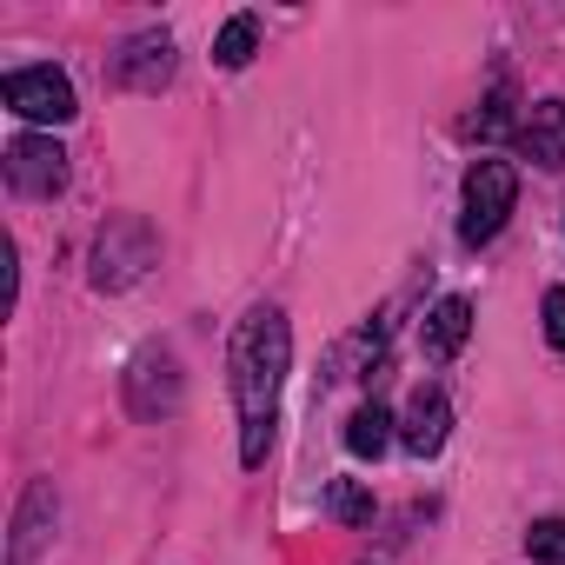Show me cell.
Instances as JSON below:
<instances>
[{"label": "cell", "instance_id": "obj_1", "mask_svg": "<svg viewBox=\"0 0 565 565\" xmlns=\"http://www.w3.org/2000/svg\"><path fill=\"white\" fill-rule=\"evenodd\" d=\"M294 366V327L279 307H253L233 333V399H239V459L259 466L279 419V386Z\"/></svg>", "mask_w": 565, "mask_h": 565}, {"label": "cell", "instance_id": "obj_2", "mask_svg": "<svg viewBox=\"0 0 565 565\" xmlns=\"http://www.w3.org/2000/svg\"><path fill=\"white\" fill-rule=\"evenodd\" d=\"M153 259H160L153 226H147L140 213H114V220L100 226V239H94V287H100V294H120V287H134Z\"/></svg>", "mask_w": 565, "mask_h": 565}, {"label": "cell", "instance_id": "obj_3", "mask_svg": "<svg viewBox=\"0 0 565 565\" xmlns=\"http://www.w3.org/2000/svg\"><path fill=\"white\" fill-rule=\"evenodd\" d=\"M512 200H519V173H512L505 160H472V173H466V220H459V239H466V246H486V239L505 226Z\"/></svg>", "mask_w": 565, "mask_h": 565}, {"label": "cell", "instance_id": "obj_4", "mask_svg": "<svg viewBox=\"0 0 565 565\" xmlns=\"http://www.w3.org/2000/svg\"><path fill=\"white\" fill-rule=\"evenodd\" d=\"M0 100H8L21 120H47V127H61V120L81 114V107H74V87H67L61 67H14L8 81H0Z\"/></svg>", "mask_w": 565, "mask_h": 565}, {"label": "cell", "instance_id": "obj_5", "mask_svg": "<svg viewBox=\"0 0 565 565\" xmlns=\"http://www.w3.org/2000/svg\"><path fill=\"white\" fill-rule=\"evenodd\" d=\"M8 180H14V193H28V200H54V193L67 186V153H61V140H47V134L8 140Z\"/></svg>", "mask_w": 565, "mask_h": 565}, {"label": "cell", "instance_id": "obj_6", "mask_svg": "<svg viewBox=\"0 0 565 565\" xmlns=\"http://www.w3.org/2000/svg\"><path fill=\"white\" fill-rule=\"evenodd\" d=\"M127 399H134L140 419L173 413V406H180V360H173V353H140L134 373H127Z\"/></svg>", "mask_w": 565, "mask_h": 565}, {"label": "cell", "instance_id": "obj_7", "mask_svg": "<svg viewBox=\"0 0 565 565\" xmlns=\"http://www.w3.org/2000/svg\"><path fill=\"white\" fill-rule=\"evenodd\" d=\"M167 74H173V41L167 34H134L120 47V61H114V81L134 87V94H160Z\"/></svg>", "mask_w": 565, "mask_h": 565}, {"label": "cell", "instance_id": "obj_8", "mask_svg": "<svg viewBox=\"0 0 565 565\" xmlns=\"http://www.w3.org/2000/svg\"><path fill=\"white\" fill-rule=\"evenodd\" d=\"M446 426H452L446 393H439V386H419V393H413V406H406L399 439H406V452H413V459H433V452L446 446Z\"/></svg>", "mask_w": 565, "mask_h": 565}, {"label": "cell", "instance_id": "obj_9", "mask_svg": "<svg viewBox=\"0 0 565 565\" xmlns=\"http://www.w3.org/2000/svg\"><path fill=\"white\" fill-rule=\"evenodd\" d=\"M519 147L539 160V167H565V100H539L519 127Z\"/></svg>", "mask_w": 565, "mask_h": 565}, {"label": "cell", "instance_id": "obj_10", "mask_svg": "<svg viewBox=\"0 0 565 565\" xmlns=\"http://www.w3.org/2000/svg\"><path fill=\"white\" fill-rule=\"evenodd\" d=\"M466 333H472V300H439L433 313H426V360H452L459 347H466Z\"/></svg>", "mask_w": 565, "mask_h": 565}, {"label": "cell", "instance_id": "obj_11", "mask_svg": "<svg viewBox=\"0 0 565 565\" xmlns=\"http://www.w3.org/2000/svg\"><path fill=\"white\" fill-rule=\"evenodd\" d=\"M386 446H393V413L373 399V406H360V413L347 419V452H353V459H380Z\"/></svg>", "mask_w": 565, "mask_h": 565}, {"label": "cell", "instance_id": "obj_12", "mask_svg": "<svg viewBox=\"0 0 565 565\" xmlns=\"http://www.w3.org/2000/svg\"><path fill=\"white\" fill-rule=\"evenodd\" d=\"M253 47H259V21H253V14H233V21L220 28V41H213V61H220V67H246Z\"/></svg>", "mask_w": 565, "mask_h": 565}, {"label": "cell", "instance_id": "obj_13", "mask_svg": "<svg viewBox=\"0 0 565 565\" xmlns=\"http://www.w3.org/2000/svg\"><path fill=\"white\" fill-rule=\"evenodd\" d=\"M47 512H54V492H47V486H34V492H28V505H21V525H14V532H21V539H14V565H28V558H34V545H41V519H47Z\"/></svg>", "mask_w": 565, "mask_h": 565}, {"label": "cell", "instance_id": "obj_14", "mask_svg": "<svg viewBox=\"0 0 565 565\" xmlns=\"http://www.w3.org/2000/svg\"><path fill=\"white\" fill-rule=\"evenodd\" d=\"M525 552H532L539 565H565V519H539V525L525 532Z\"/></svg>", "mask_w": 565, "mask_h": 565}, {"label": "cell", "instance_id": "obj_15", "mask_svg": "<svg viewBox=\"0 0 565 565\" xmlns=\"http://www.w3.org/2000/svg\"><path fill=\"white\" fill-rule=\"evenodd\" d=\"M466 127H472V134H486V140H499V134L512 127V94L499 87V94H492V100H486V107H479V114H472Z\"/></svg>", "mask_w": 565, "mask_h": 565}, {"label": "cell", "instance_id": "obj_16", "mask_svg": "<svg viewBox=\"0 0 565 565\" xmlns=\"http://www.w3.org/2000/svg\"><path fill=\"white\" fill-rule=\"evenodd\" d=\"M333 512H340L347 525H366V519H373V492L353 486V479H340V486H333Z\"/></svg>", "mask_w": 565, "mask_h": 565}, {"label": "cell", "instance_id": "obj_17", "mask_svg": "<svg viewBox=\"0 0 565 565\" xmlns=\"http://www.w3.org/2000/svg\"><path fill=\"white\" fill-rule=\"evenodd\" d=\"M545 340H552V347H565V287H552V294H545Z\"/></svg>", "mask_w": 565, "mask_h": 565}]
</instances>
